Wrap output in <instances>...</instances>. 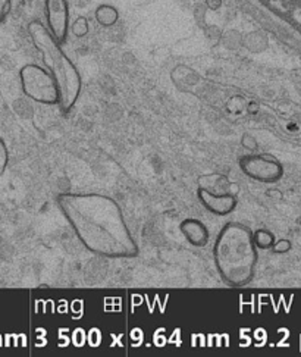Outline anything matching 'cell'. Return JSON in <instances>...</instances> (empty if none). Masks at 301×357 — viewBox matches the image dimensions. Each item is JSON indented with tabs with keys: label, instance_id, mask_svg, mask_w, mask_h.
<instances>
[{
	"label": "cell",
	"instance_id": "8",
	"mask_svg": "<svg viewBox=\"0 0 301 357\" xmlns=\"http://www.w3.org/2000/svg\"><path fill=\"white\" fill-rule=\"evenodd\" d=\"M180 231L188 244L194 247H204L209 244L210 232L206 224L196 218H187L180 224Z\"/></svg>",
	"mask_w": 301,
	"mask_h": 357
},
{
	"label": "cell",
	"instance_id": "5",
	"mask_svg": "<svg viewBox=\"0 0 301 357\" xmlns=\"http://www.w3.org/2000/svg\"><path fill=\"white\" fill-rule=\"evenodd\" d=\"M238 167L245 176L262 184H277L284 176L282 163L269 155H244L238 160Z\"/></svg>",
	"mask_w": 301,
	"mask_h": 357
},
{
	"label": "cell",
	"instance_id": "9",
	"mask_svg": "<svg viewBox=\"0 0 301 357\" xmlns=\"http://www.w3.org/2000/svg\"><path fill=\"white\" fill-rule=\"evenodd\" d=\"M253 237L257 249L260 250H270L277 243L275 236H273L269 229H257L253 232Z\"/></svg>",
	"mask_w": 301,
	"mask_h": 357
},
{
	"label": "cell",
	"instance_id": "11",
	"mask_svg": "<svg viewBox=\"0 0 301 357\" xmlns=\"http://www.w3.org/2000/svg\"><path fill=\"white\" fill-rule=\"evenodd\" d=\"M291 247H293V244L290 240H279L275 243V245L272 247V250L275 253L284 255V253H288L291 250Z\"/></svg>",
	"mask_w": 301,
	"mask_h": 357
},
{
	"label": "cell",
	"instance_id": "1",
	"mask_svg": "<svg viewBox=\"0 0 301 357\" xmlns=\"http://www.w3.org/2000/svg\"><path fill=\"white\" fill-rule=\"evenodd\" d=\"M56 204L90 253L106 259H134L140 255L124 211L111 196L65 191L58 195Z\"/></svg>",
	"mask_w": 301,
	"mask_h": 357
},
{
	"label": "cell",
	"instance_id": "6",
	"mask_svg": "<svg viewBox=\"0 0 301 357\" xmlns=\"http://www.w3.org/2000/svg\"><path fill=\"white\" fill-rule=\"evenodd\" d=\"M197 199L208 212L216 216H228L237 209L238 199L232 193H216L206 187L197 188Z\"/></svg>",
	"mask_w": 301,
	"mask_h": 357
},
{
	"label": "cell",
	"instance_id": "2",
	"mask_svg": "<svg viewBox=\"0 0 301 357\" xmlns=\"http://www.w3.org/2000/svg\"><path fill=\"white\" fill-rule=\"evenodd\" d=\"M253 231L241 222H228L215 238L213 264L224 284L232 288L249 285L258 262Z\"/></svg>",
	"mask_w": 301,
	"mask_h": 357
},
{
	"label": "cell",
	"instance_id": "13",
	"mask_svg": "<svg viewBox=\"0 0 301 357\" xmlns=\"http://www.w3.org/2000/svg\"><path fill=\"white\" fill-rule=\"evenodd\" d=\"M297 222H298V225H300V227H301V216H300V218H298V219H297Z\"/></svg>",
	"mask_w": 301,
	"mask_h": 357
},
{
	"label": "cell",
	"instance_id": "10",
	"mask_svg": "<svg viewBox=\"0 0 301 357\" xmlns=\"http://www.w3.org/2000/svg\"><path fill=\"white\" fill-rule=\"evenodd\" d=\"M8 165H9V149L6 142L0 137V176L6 172Z\"/></svg>",
	"mask_w": 301,
	"mask_h": 357
},
{
	"label": "cell",
	"instance_id": "3",
	"mask_svg": "<svg viewBox=\"0 0 301 357\" xmlns=\"http://www.w3.org/2000/svg\"><path fill=\"white\" fill-rule=\"evenodd\" d=\"M29 36L37 52L42 54L43 63L49 73L56 79L61 93L59 105L62 112L70 114L79 98L81 89H83V79H81L78 68L68 58L61 43L53 37L47 26L40 21L36 20L29 24Z\"/></svg>",
	"mask_w": 301,
	"mask_h": 357
},
{
	"label": "cell",
	"instance_id": "4",
	"mask_svg": "<svg viewBox=\"0 0 301 357\" xmlns=\"http://www.w3.org/2000/svg\"><path fill=\"white\" fill-rule=\"evenodd\" d=\"M22 93L26 98L47 106L61 103V93L56 79L40 65L26 63L20 70Z\"/></svg>",
	"mask_w": 301,
	"mask_h": 357
},
{
	"label": "cell",
	"instance_id": "12",
	"mask_svg": "<svg viewBox=\"0 0 301 357\" xmlns=\"http://www.w3.org/2000/svg\"><path fill=\"white\" fill-rule=\"evenodd\" d=\"M10 12V0H0V22H5Z\"/></svg>",
	"mask_w": 301,
	"mask_h": 357
},
{
	"label": "cell",
	"instance_id": "7",
	"mask_svg": "<svg viewBox=\"0 0 301 357\" xmlns=\"http://www.w3.org/2000/svg\"><path fill=\"white\" fill-rule=\"evenodd\" d=\"M47 29L59 43L68 36V5L65 0H46Z\"/></svg>",
	"mask_w": 301,
	"mask_h": 357
}]
</instances>
